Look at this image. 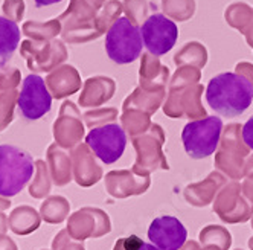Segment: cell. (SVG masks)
I'll use <instances>...</instances> for the list:
<instances>
[{
	"mask_svg": "<svg viewBox=\"0 0 253 250\" xmlns=\"http://www.w3.org/2000/svg\"><path fill=\"white\" fill-rule=\"evenodd\" d=\"M206 101L211 109L221 116H240L253 101V83L240 74H220L209 81Z\"/></svg>",
	"mask_w": 253,
	"mask_h": 250,
	"instance_id": "cell-1",
	"label": "cell"
},
{
	"mask_svg": "<svg viewBox=\"0 0 253 250\" xmlns=\"http://www.w3.org/2000/svg\"><path fill=\"white\" fill-rule=\"evenodd\" d=\"M35 174L32 156L14 145H0V195L14 197L20 194Z\"/></svg>",
	"mask_w": 253,
	"mask_h": 250,
	"instance_id": "cell-2",
	"label": "cell"
},
{
	"mask_svg": "<svg viewBox=\"0 0 253 250\" xmlns=\"http://www.w3.org/2000/svg\"><path fill=\"white\" fill-rule=\"evenodd\" d=\"M223 131V121L220 116H208L188 122L182 131V142L186 154L191 159L202 160L211 157L218 148Z\"/></svg>",
	"mask_w": 253,
	"mask_h": 250,
	"instance_id": "cell-3",
	"label": "cell"
},
{
	"mask_svg": "<svg viewBox=\"0 0 253 250\" xmlns=\"http://www.w3.org/2000/svg\"><path fill=\"white\" fill-rule=\"evenodd\" d=\"M142 34L128 19H118L105 35V50L112 61L118 64H130L142 52Z\"/></svg>",
	"mask_w": 253,
	"mask_h": 250,
	"instance_id": "cell-4",
	"label": "cell"
},
{
	"mask_svg": "<svg viewBox=\"0 0 253 250\" xmlns=\"http://www.w3.org/2000/svg\"><path fill=\"white\" fill-rule=\"evenodd\" d=\"M85 145L102 164L110 165L122 157L126 147V133L118 124H105L88 131Z\"/></svg>",
	"mask_w": 253,
	"mask_h": 250,
	"instance_id": "cell-5",
	"label": "cell"
},
{
	"mask_svg": "<svg viewBox=\"0 0 253 250\" xmlns=\"http://www.w3.org/2000/svg\"><path fill=\"white\" fill-rule=\"evenodd\" d=\"M52 98L46 81L37 74H31L23 80L17 105L26 119L37 121L50 112Z\"/></svg>",
	"mask_w": 253,
	"mask_h": 250,
	"instance_id": "cell-6",
	"label": "cell"
},
{
	"mask_svg": "<svg viewBox=\"0 0 253 250\" xmlns=\"http://www.w3.org/2000/svg\"><path fill=\"white\" fill-rule=\"evenodd\" d=\"M145 47L154 55H164L169 52L178 37L177 25L164 14H153L140 28Z\"/></svg>",
	"mask_w": 253,
	"mask_h": 250,
	"instance_id": "cell-7",
	"label": "cell"
},
{
	"mask_svg": "<svg viewBox=\"0 0 253 250\" xmlns=\"http://www.w3.org/2000/svg\"><path fill=\"white\" fill-rule=\"evenodd\" d=\"M20 53L26 60L28 69L34 74L47 72L53 66L60 64L67 58L66 47L61 42H35L25 40L20 44Z\"/></svg>",
	"mask_w": 253,
	"mask_h": 250,
	"instance_id": "cell-8",
	"label": "cell"
},
{
	"mask_svg": "<svg viewBox=\"0 0 253 250\" xmlns=\"http://www.w3.org/2000/svg\"><path fill=\"white\" fill-rule=\"evenodd\" d=\"M148 238L160 250H178L188 240V230L178 218L164 215L151 221L148 227Z\"/></svg>",
	"mask_w": 253,
	"mask_h": 250,
	"instance_id": "cell-9",
	"label": "cell"
},
{
	"mask_svg": "<svg viewBox=\"0 0 253 250\" xmlns=\"http://www.w3.org/2000/svg\"><path fill=\"white\" fill-rule=\"evenodd\" d=\"M44 81L53 98H61L67 93H74L80 84L77 70L72 66L58 67L55 72L49 74Z\"/></svg>",
	"mask_w": 253,
	"mask_h": 250,
	"instance_id": "cell-10",
	"label": "cell"
},
{
	"mask_svg": "<svg viewBox=\"0 0 253 250\" xmlns=\"http://www.w3.org/2000/svg\"><path fill=\"white\" fill-rule=\"evenodd\" d=\"M9 229L15 235H29L40 224L39 213L31 206H17L8 217Z\"/></svg>",
	"mask_w": 253,
	"mask_h": 250,
	"instance_id": "cell-11",
	"label": "cell"
},
{
	"mask_svg": "<svg viewBox=\"0 0 253 250\" xmlns=\"http://www.w3.org/2000/svg\"><path fill=\"white\" fill-rule=\"evenodd\" d=\"M20 44V28L6 17H0V63H6Z\"/></svg>",
	"mask_w": 253,
	"mask_h": 250,
	"instance_id": "cell-12",
	"label": "cell"
},
{
	"mask_svg": "<svg viewBox=\"0 0 253 250\" xmlns=\"http://www.w3.org/2000/svg\"><path fill=\"white\" fill-rule=\"evenodd\" d=\"M60 29H61V22L58 19L46 22V23L26 22L23 25V34L35 42H49L50 39L57 37Z\"/></svg>",
	"mask_w": 253,
	"mask_h": 250,
	"instance_id": "cell-13",
	"label": "cell"
},
{
	"mask_svg": "<svg viewBox=\"0 0 253 250\" xmlns=\"http://www.w3.org/2000/svg\"><path fill=\"white\" fill-rule=\"evenodd\" d=\"M19 93L15 90L0 92V131L8 128V125L14 119V109L19 102Z\"/></svg>",
	"mask_w": 253,
	"mask_h": 250,
	"instance_id": "cell-14",
	"label": "cell"
},
{
	"mask_svg": "<svg viewBox=\"0 0 253 250\" xmlns=\"http://www.w3.org/2000/svg\"><path fill=\"white\" fill-rule=\"evenodd\" d=\"M28 191L31 197L34 199H42L49 191L47 172H46V165L43 160H35V177L32 178Z\"/></svg>",
	"mask_w": 253,
	"mask_h": 250,
	"instance_id": "cell-15",
	"label": "cell"
},
{
	"mask_svg": "<svg viewBox=\"0 0 253 250\" xmlns=\"http://www.w3.org/2000/svg\"><path fill=\"white\" fill-rule=\"evenodd\" d=\"M22 72L14 66H8L6 63H0V92L15 90L20 84Z\"/></svg>",
	"mask_w": 253,
	"mask_h": 250,
	"instance_id": "cell-16",
	"label": "cell"
},
{
	"mask_svg": "<svg viewBox=\"0 0 253 250\" xmlns=\"http://www.w3.org/2000/svg\"><path fill=\"white\" fill-rule=\"evenodd\" d=\"M2 9L6 19H9L14 23H19L25 14V2L23 0H5Z\"/></svg>",
	"mask_w": 253,
	"mask_h": 250,
	"instance_id": "cell-17",
	"label": "cell"
},
{
	"mask_svg": "<svg viewBox=\"0 0 253 250\" xmlns=\"http://www.w3.org/2000/svg\"><path fill=\"white\" fill-rule=\"evenodd\" d=\"M243 140L250 150H253V116L243 125Z\"/></svg>",
	"mask_w": 253,
	"mask_h": 250,
	"instance_id": "cell-18",
	"label": "cell"
},
{
	"mask_svg": "<svg viewBox=\"0 0 253 250\" xmlns=\"http://www.w3.org/2000/svg\"><path fill=\"white\" fill-rule=\"evenodd\" d=\"M0 250H19V247L12 238H9L6 234H2L0 235Z\"/></svg>",
	"mask_w": 253,
	"mask_h": 250,
	"instance_id": "cell-19",
	"label": "cell"
},
{
	"mask_svg": "<svg viewBox=\"0 0 253 250\" xmlns=\"http://www.w3.org/2000/svg\"><path fill=\"white\" fill-rule=\"evenodd\" d=\"M8 229H9L8 217L3 213V210H0V235H2V234H6Z\"/></svg>",
	"mask_w": 253,
	"mask_h": 250,
	"instance_id": "cell-20",
	"label": "cell"
},
{
	"mask_svg": "<svg viewBox=\"0 0 253 250\" xmlns=\"http://www.w3.org/2000/svg\"><path fill=\"white\" fill-rule=\"evenodd\" d=\"M131 250H160L157 246H154L153 243H143L137 240V246L131 247Z\"/></svg>",
	"mask_w": 253,
	"mask_h": 250,
	"instance_id": "cell-21",
	"label": "cell"
},
{
	"mask_svg": "<svg viewBox=\"0 0 253 250\" xmlns=\"http://www.w3.org/2000/svg\"><path fill=\"white\" fill-rule=\"evenodd\" d=\"M34 2L40 8V6H49V5H53V3H58V2H61V0H34Z\"/></svg>",
	"mask_w": 253,
	"mask_h": 250,
	"instance_id": "cell-22",
	"label": "cell"
},
{
	"mask_svg": "<svg viewBox=\"0 0 253 250\" xmlns=\"http://www.w3.org/2000/svg\"><path fill=\"white\" fill-rule=\"evenodd\" d=\"M9 208H11V200L0 195V210H6V209H9Z\"/></svg>",
	"mask_w": 253,
	"mask_h": 250,
	"instance_id": "cell-23",
	"label": "cell"
}]
</instances>
